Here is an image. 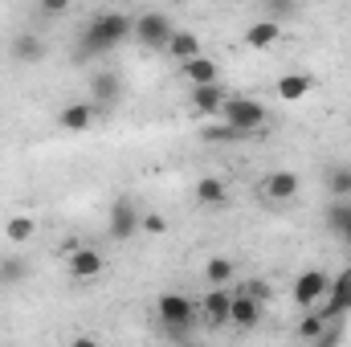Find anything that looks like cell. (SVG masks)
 Instances as JSON below:
<instances>
[{
    "mask_svg": "<svg viewBox=\"0 0 351 347\" xmlns=\"http://www.w3.org/2000/svg\"><path fill=\"white\" fill-rule=\"evenodd\" d=\"M172 4H188V0H172Z\"/></svg>",
    "mask_w": 351,
    "mask_h": 347,
    "instance_id": "cell-33",
    "label": "cell"
},
{
    "mask_svg": "<svg viewBox=\"0 0 351 347\" xmlns=\"http://www.w3.org/2000/svg\"><path fill=\"white\" fill-rule=\"evenodd\" d=\"M229 307H233V290L229 286H213L204 307H200V319L208 327H229Z\"/></svg>",
    "mask_w": 351,
    "mask_h": 347,
    "instance_id": "cell-10",
    "label": "cell"
},
{
    "mask_svg": "<svg viewBox=\"0 0 351 347\" xmlns=\"http://www.w3.org/2000/svg\"><path fill=\"white\" fill-rule=\"evenodd\" d=\"M298 4H302V0H265V16L286 21V16H294V12H298Z\"/></svg>",
    "mask_w": 351,
    "mask_h": 347,
    "instance_id": "cell-27",
    "label": "cell"
},
{
    "mask_svg": "<svg viewBox=\"0 0 351 347\" xmlns=\"http://www.w3.org/2000/svg\"><path fill=\"white\" fill-rule=\"evenodd\" d=\"M33 233H37V221H33V217H8V225H4V237H8L12 246L33 241Z\"/></svg>",
    "mask_w": 351,
    "mask_h": 347,
    "instance_id": "cell-23",
    "label": "cell"
},
{
    "mask_svg": "<svg viewBox=\"0 0 351 347\" xmlns=\"http://www.w3.org/2000/svg\"><path fill=\"white\" fill-rule=\"evenodd\" d=\"M221 119H225L229 127H237L241 135H254V131H262V127H265L269 110H265L258 98H250V94H233V98H225Z\"/></svg>",
    "mask_w": 351,
    "mask_h": 347,
    "instance_id": "cell-3",
    "label": "cell"
},
{
    "mask_svg": "<svg viewBox=\"0 0 351 347\" xmlns=\"http://www.w3.org/2000/svg\"><path fill=\"white\" fill-rule=\"evenodd\" d=\"M237 278V265L229 258H208V265H204V282L208 286H229Z\"/></svg>",
    "mask_w": 351,
    "mask_h": 347,
    "instance_id": "cell-21",
    "label": "cell"
},
{
    "mask_svg": "<svg viewBox=\"0 0 351 347\" xmlns=\"http://www.w3.org/2000/svg\"><path fill=\"white\" fill-rule=\"evenodd\" d=\"M139 229L152 233V237H160V233H168V221H164L160 213H143V217H139Z\"/></svg>",
    "mask_w": 351,
    "mask_h": 347,
    "instance_id": "cell-29",
    "label": "cell"
},
{
    "mask_svg": "<svg viewBox=\"0 0 351 347\" xmlns=\"http://www.w3.org/2000/svg\"><path fill=\"white\" fill-rule=\"evenodd\" d=\"M335 237H339V241H343V246H348V250H351V217H348V221H343V229H339Z\"/></svg>",
    "mask_w": 351,
    "mask_h": 347,
    "instance_id": "cell-32",
    "label": "cell"
},
{
    "mask_svg": "<svg viewBox=\"0 0 351 347\" xmlns=\"http://www.w3.org/2000/svg\"><path fill=\"white\" fill-rule=\"evenodd\" d=\"M139 208H135V200L131 196H119L114 204H110V237L114 241H131L135 233H139Z\"/></svg>",
    "mask_w": 351,
    "mask_h": 347,
    "instance_id": "cell-8",
    "label": "cell"
},
{
    "mask_svg": "<svg viewBox=\"0 0 351 347\" xmlns=\"http://www.w3.org/2000/svg\"><path fill=\"white\" fill-rule=\"evenodd\" d=\"M229 323L241 331H254L262 323V298H254L245 286H233V307H229Z\"/></svg>",
    "mask_w": 351,
    "mask_h": 347,
    "instance_id": "cell-9",
    "label": "cell"
},
{
    "mask_svg": "<svg viewBox=\"0 0 351 347\" xmlns=\"http://www.w3.org/2000/svg\"><path fill=\"white\" fill-rule=\"evenodd\" d=\"M172 16L168 12H143V16H135V41L143 45V49H168V37H172Z\"/></svg>",
    "mask_w": 351,
    "mask_h": 347,
    "instance_id": "cell-4",
    "label": "cell"
},
{
    "mask_svg": "<svg viewBox=\"0 0 351 347\" xmlns=\"http://www.w3.org/2000/svg\"><path fill=\"white\" fill-rule=\"evenodd\" d=\"M180 78H184L188 86H208V82L221 78V70H217V62H213L208 53H196V58L180 62Z\"/></svg>",
    "mask_w": 351,
    "mask_h": 347,
    "instance_id": "cell-13",
    "label": "cell"
},
{
    "mask_svg": "<svg viewBox=\"0 0 351 347\" xmlns=\"http://www.w3.org/2000/svg\"><path fill=\"white\" fill-rule=\"evenodd\" d=\"M241 286H245V290H250L254 298H262V302H265V298H269V286H265L262 278H254V282H241Z\"/></svg>",
    "mask_w": 351,
    "mask_h": 347,
    "instance_id": "cell-31",
    "label": "cell"
},
{
    "mask_svg": "<svg viewBox=\"0 0 351 347\" xmlns=\"http://www.w3.org/2000/svg\"><path fill=\"white\" fill-rule=\"evenodd\" d=\"M70 4H74V0H37V8H41L45 16H62V12H70Z\"/></svg>",
    "mask_w": 351,
    "mask_h": 347,
    "instance_id": "cell-30",
    "label": "cell"
},
{
    "mask_svg": "<svg viewBox=\"0 0 351 347\" xmlns=\"http://www.w3.org/2000/svg\"><path fill=\"white\" fill-rule=\"evenodd\" d=\"M225 98H229V94L217 86V82H208V86H192V110H196L200 119H221Z\"/></svg>",
    "mask_w": 351,
    "mask_h": 347,
    "instance_id": "cell-17",
    "label": "cell"
},
{
    "mask_svg": "<svg viewBox=\"0 0 351 347\" xmlns=\"http://www.w3.org/2000/svg\"><path fill=\"white\" fill-rule=\"evenodd\" d=\"M327 192H331L335 200H348V196H351V168H348V164L327 172Z\"/></svg>",
    "mask_w": 351,
    "mask_h": 347,
    "instance_id": "cell-25",
    "label": "cell"
},
{
    "mask_svg": "<svg viewBox=\"0 0 351 347\" xmlns=\"http://www.w3.org/2000/svg\"><path fill=\"white\" fill-rule=\"evenodd\" d=\"M298 172H290V168H274V172L262 176V200L269 204H286V200H294L298 196Z\"/></svg>",
    "mask_w": 351,
    "mask_h": 347,
    "instance_id": "cell-7",
    "label": "cell"
},
{
    "mask_svg": "<svg viewBox=\"0 0 351 347\" xmlns=\"http://www.w3.org/2000/svg\"><path fill=\"white\" fill-rule=\"evenodd\" d=\"M94 119H98V106L94 102H66L58 110V127L62 131H90Z\"/></svg>",
    "mask_w": 351,
    "mask_h": 347,
    "instance_id": "cell-14",
    "label": "cell"
},
{
    "mask_svg": "<svg viewBox=\"0 0 351 347\" xmlns=\"http://www.w3.org/2000/svg\"><path fill=\"white\" fill-rule=\"evenodd\" d=\"M241 41H245L250 49H274V45L282 41V21H274V16H262V21H254V25L241 33Z\"/></svg>",
    "mask_w": 351,
    "mask_h": 347,
    "instance_id": "cell-15",
    "label": "cell"
},
{
    "mask_svg": "<svg viewBox=\"0 0 351 347\" xmlns=\"http://www.w3.org/2000/svg\"><path fill=\"white\" fill-rule=\"evenodd\" d=\"M8 53H12V62H21V66H37V62L49 53V45H45V37H37V33H16Z\"/></svg>",
    "mask_w": 351,
    "mask_h": 347,
    "instance_id": "cell-16",
    "label": "cell"
},
{
    "mask_svg": "<svg viewBox=\"0 0 351 347\" xmlns=\"http://www.w3.org/2000/svg\"><path fill=\"white\" fill-rule=\"evenodd\" d=\"M327 286H331V274H323V270H306V274H298V278H294V290H290V298H294L302 311H315V307L323 302Z\"/></svg>",
    "mask_w": 351,
    "mask_h": 347,
    "instance_id": "cell-5",
    "label": "cell"
},
{
    "mask_svg": "<svg viewBox=\"0 0 351 347\" xmlns=\"http://www.w3.org/2000/svg\"><path fill=\"white\" fill-rule=\"evenodd\" d=\"M311 90H315V78H311V74H298V70H290V74H282V78L274 82V94H278L282 102H302Z\"/></svg>",
    "mask_w": 351,
    "mask_h": 347,
    "instance_id": "cell-18",
    "label": "cell"
},
{
    "mask_svg": "<svg viewBox=\"0 0 351 347\" xmlns=\"http://www.w3.org/2000/svg\"><path fill=\"white\" fill-rule=\"evenodd\" d=\"M29 278V261L25 258H4L0 261V286H21Z\"/></svg>",
    "mask_w": 351,
    "mask_h": 347,
    "instance_id": "cell-24",
    "label": "cell"
},
{
    "mask_svg": "<svg viewBox=\"0 0 351 347\" xmlns=\"http://www.w3.org/2000/svg\"><path fill=\"white\" fill-rule=\"evenodd\" d=\"M196 53H204V49H200V37L188 33V29H172V37H168V58H172L176 66L188 62V58H196Z\"/></svg>",
    "mask_w": 351,
    "mask_h": 347,
    "instance_id": "cell-20",
    "label": "cell"
},
{
    "mask_svg": "<svg viewBox=\"0 0 351 347\" xmlns=\"http://www.w3.org/2000/svg\"><path fill=\"white\" fill-rule=\"evenodd\" d=\"M131 33H135V16H127V12H98V16H90L78 45H74V62H90V58H102V53L119 49Z\"/></svg>",
    "mask_w": 351,
    "mask_h": 347,
    "instance_id": "cell-1",
    "label": "cell"
},
{
    "mask_svg": "<svg viewBox=\"0 0 351 347\" xmlns=\"http://www.w3.org/2000/svg\"><path fill=\"white\" fill-rule=\"evenodd\" d=\"M200 135H204L208 143H241V139H250V135H241L237 127H229L225 119H221V127H204Z\"/></svg>",
    "mask_w": 351,
    "mask_h": 347,
    "instance_id": "cell-26",
    "label": "cell"
},
{
    "mask_svg": "<svg viewBox=\"0 0 351 347\" xmlns=\"http://www.w3.org/2000/svg\"><path fill=\"white\" fill-rule=\"evenodd\" d=\"M102 270H106V258H102L98 250H90V246H74V250H70V274H74L78 282H94Z\"/></svg>",
    "mask_w": 351,
    "mask_h": 347,
    "instance_id": "cell-12",
    "label": "cell"
},
{
    "mask_svg": "<svg viewBox=\"0 0 351 347\" xmlns=\"http://www.w3.org/2000/svg\"><path fill=\"white\" fill-rule=\"evenodd\" d=\"M348 217H351V204H348V200H335V204L327 208V229H331V233H339Z\"/></svg>",
    "mask_w": 351,
    "mask_h": 347,
    "instance_id": "cell-28",
    "label": "cell"
},
{
    "mask_svg": "<svg viewBox=\"0 0 351 347\" xmlns=\"http://www.w3.org/2000/svg\"><path fill=\"white\" fill-rule=\"evenodd\" d=\"M348 274H351V265H348Z\"/></svg>",
    "mask_w": 351,
    "mask_h": 347,
    "instance_id": "cell-34",
    "label": "cell"
},
{
    "mask_svg": "<svg viewBox=\"0 0 351 347\" xmlns=\"http://www.w3.org/2000/svg\"><path fill=\"white\" fill-rule=\"evenodd\" d=\"M327 323H331V319H323L319 311L302 315V319H298V339H302V344H319V339L327 335Z\"/></svg>",
    "mask_w": 351,
    "mask_h": 347,
    "instance_id": "cell-22",
    "label": "cell"
},
{
    "mask_svg": "<svg viewBox=\"0 0 351 347\" xmlns=\"http://www.w3.org/2000/svg\"><path fill=\"white\" fill-rule=\"evenodd\" d=\"M192 192H196V204H204V208H221L229 200V184L221 176H200Z\"/></svg>",
    "mask_w": 351,
    "mask_h": 347,
    "instance_id": "cell-19",
    "label": "cell"
},
{
    "mask_svg": "<svg viewBox=\"0 0 351 347\" xmlns=\"http://www.w3.org/2000/svg\"><path fill=\"white\" fill-rule=\"evenodd\" d=\"M315 311H319L323 319H335V323L351 311V274L348 270H343L339 278H331V286H327V294H323V302H319Z\"/></svg>",
    "mask_w": 351,
    "mask_h": 347,
    "instance_id": "cell-6",
    "label": "cell"
},
{
    "mask_svg": "<svg viewBox=\"0 0 351 347\" xmlns=\"http://www.w3.org/2000/svg\"><path fill=\"white\" fill-rule=\"evenodd\" d=\"M90 94H94V106H98V115H110V106L123 98V78H119V74H110V70H102V74H94Z\"/></svg>",
    "mask_w": 351,
    "mask_h": 347,
    "instance_id": "cell-11",
    "label": "cell"
},
{
    "mask_svg": "<svg viewBox=\"0 0 351 347\" xmlns=\"http://www.w3.org/2000/svg\"><path fill=\"white\" fill-rule=\"evenodd\" d=\"M156 315H160V323H164V331L172 335V339H188L192 335V327H196V319H200V307L188 298V294H160V302H156Z\"/></svg>",
    "mask_w": 351,
    "mask_h": 347,
    "instance_id": "cell-2",
    "label": "cell"
}]
</instances>
